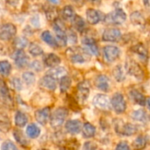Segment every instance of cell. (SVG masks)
Here are the masks:
<instances>
[{
  "label": "cell",
  "instance_id": "6da1fadb",
  "mask_svg": "<svg viewBox=\"0 0 150 150\" xmlns=\"http://www.w3.org/2000/svg\"><path fill=\"white\" fill-rule=\"evenodd\" d=\"M125 69L128 75L134 77L138 81H143L145 79V71L142 66L134 59L128 58L125 62Z\"/></svg>",
  "mask_w": 150,
  "mask_h": 150
},
{
  "label": "cell",
  "instance_id": "7a4b0ae2",
  "mask_svg": "<svg viewBox=\"0 0 150 150\" xmlns=\"http://www.w3.org/2000/svg\"><path fill=\"white\" fill-rule=\"evenodd\" d=\"M67 54L73 63H83L90 57V53L81 47H71L67 51Z\"/></svg>",
  "mask_w": 150,
  "mask_h": 150
},
{
  "label": "cell",
  "instance_id": "3957f363",
  "mask_svg": "<svg viewBox=\"0 0 150 150\" xmlns=\"http://www.w3.org/2000/svg\"><path fill=\"white\" fill-rule=\"evenodd\" d=\"M115 131L123 136H132L137 134L138 127L131 123H124L122 120H117L115 122Z\"/></svg>",
  "mask_w": 150,
  "mask_h": 150
},
{
  "label": "cell",
  "instance_id": "277c9868",
  "mask_svg": "<svg viewBox=\"0 0 150 150\" xmlns=\"http://www.w3.org/2000/svg\"><path fill=\"white\" fill-rule=\"evenodd\" d=\"M126 20H127V14L120 8L115 9L109 14L105 15L104 18V21L107 25H121Z\"/></svg>",
  "mask_w": 150,
  "mask_h": 150
},
{
  "label": "cell",
  "instance_id": "5b68a950",
  "mask_svg": "<svg viewBox=\"0 0 150 150\" xmlns=\"http://www.w3.org/2000/svg\"><path fill=\"white\" fill-rule=\"evenodd\" d=\"M68 110L63 107L57 108L51 115H50V125L53 128L58 129L60 128L63 123L65 122V120L68 116Z\"/></svg>",
  "mask_w": 150,
  "mask_h": 150
},
{
  "label": "cell",
  "instance_id": "8992f818",
  "mask_svg": "<svg viewBox=\"0 0 150 150\" xmlns=\"http://www.w3.org/2000/svg\"><path fill=\"white\" fill-rule=\"evenodd\" d=\"M111 105L117 113H123L127 110V102L124 96L120 92H117L112 96L111 99Z\"/></svg>",
  "mask_w": 150,
  "mask_h": 150
},
{
  "label": "cell",
  "instance_id": "52a82bcc",
  "mask_svg": "<svg viewBox=\"0 0 150 150\" xmlns=\"http://www.w3.org/2000/svg\"><path fill=\"white\" fill-rule=\"evenodd\" d=\"M17 33V27L11 23L3 24L0 26V40L4 41H9L14 38Z\"/></svg>",
  "mask_w": 150,
  "mask_h": 150
},
{
  "label": "cell",
  "instance_id": "ba28073f",
  "mask_svg": "<svg viewBox=\"0 0 150 150\" xmlns=\"http://www.w3.org/2000/svg\"><path fill=\"white\" fill-rule=\"evenodd\" d=\"M54 30L56 36V41L58 45L64 47L67 44V33L65 32L64 26L60 20H55L54 24Z\"/></svg>",
  "mask_w": 150,
  "mask_h": 150
},
{
  "label": "cell",
  "instance_id": "9c48e42d",
  "mask_svg": "<svg viewBox=\"0 0 150 150\" xmlns=\"http://www.w3.org/2000/svg\"><path fill=\"white\" fill-rule=\"evenodd\" d=\"M93 105L102 111H109L112 106L111 99L105 94H97L93 98Z\"/></svg>",
  "mask_w": 150,
  "mask_h": 150
},
{
  "label": "cell",
  "instance_id": "30bf717a",
  "mask_svg": "<svg viewBox=\"0 0 150 150\" xmlns=\"http://www.w3.org/2000/svg\"><path fill=\"white\" fill-rule=\"evenodd\" d=\"M103 54H104V56H105V59L106 60V62H113L120 57V49L116 46L108 45L103 48Z\"/></svg>",
  "mask_w": 150,
  "mask_h": 150
},
{
  "label": "cell",
  "instance_id": "8fae6325",
  "mask_svg": "<svg viewBox=\"0 0 150 150\" xmlns=\"http://www.w3.org/2000/svg\"><path fill=\"white\" fill-rule=\"evenodd\" d=\"M102 39L104 41L115 42L121 39V32L118 28H107L105 30Z\"/></svg>",
  "mask_w": 150,
  "mask_h": 150
},
{
  "label": "cell",
  "instance_id": "7c38bea8",
  "mask_svg": "<svg viewBox=\"0 0 150 150\" xmlns=\"http://www.w3.org/2000/svg\"><path fill=\"white\" fill-rule=\"evenodd\" d=\"M0 102L5 106H11L12 100L4 81L0 79Z\"/></svg>",
  "mask_w": 150,
  "mask_h": 150
},
{
  "label": "cell",
  "instance_id": "4fadbf2b",
  "mask_svg": "<svg viewBox=\"0 0 150 150\" xmlns=\"http://www.w3.org/2000/svg\"><path fill=\"white\" fill-rule=\"evenodd\" d=\"M86 18H87V21L89 24L97 25L101 20H104L105 15L98 10L90 8L86 11Z\"/></svg>",
  "mask_w": 150,
  "mask_h": 150
},
{
  "label": "cell",
  "instance_id": "5bb4252c",
  "mask_svg": "<svg viewBox=\"0 0 150 150\" xmlns=\"http://www.w3.org/2000/svg\"><path fill=\"white\" fill-rule=\"evenodd\" d=\"M82 43L86 47V50L90 54H91L93 55H96V56L99 54L98 47L97 45L96 40L93 38H91V37H84L82 40Z\"/></svg>",
  "mask_w": 150,
  "mask_h": 150
},
{
  "label": "cell",
  "instance_id": "9a60e30c",
  "mask_svg": "<svg viewBox=\"0 0 150 150\" xmlns=\"http://www.w3.org/2000/svg\"><path fill=\"white\" fill-rule=\"evenodd\" d=\"M50 108L45 107L40 110H37L34 113V117L37 122H39L40 125H46L49 119H50Z\"/></svg>",
  "mask_w": 150,
  "mask_h": 150
},
{
  "label": "cell",
  "instance_id": "2e32d148",
  "mask_svg": "<svg viewBox=\"0 0 150 150\" xmlns=\"http://www.w3.org/2000/svg\"><path fill=\"white\" fill-rule=\"evenodd\" d=\"M131 52L135 54L142 62H147L149 58V52L142 43H137L130 48Z\"/></svg>",
  "mask_w": 150,
  "mask_h": 150
},
{
  "label": "cell",
  "instance_id": "e0dca14e",
  "mask_svg": "<svg viewBox=\"0 0 150 150\" xmlns=\"http://www.w3.org/2000/svg\"><path fill=\"white\" fill-rule=\"evenodd\" d=\"M39 84L41 88L47 91H54L56 89V79L49 75H47L40 80Z\"/></svg>",
  "mask_w": 150,
  "mask_h": 150
},
{
  "label": "cell",
  "instance_id": "ac0fdd59",
  "mask_svg": "<svg viewBox=\"0 0 150 150\" xmlns=\"http://www.w3.org/2000/svg\"><path fill=\"white\" fill-rule=\"evenodd\" d=\"M14 62L18 68L22 69L28 63V57L22 49H18L14 54Z\"/></svg>",
  "mask_w": 150,
  "mask_h": 150
},
{
  "label": "cell",
  "instance_id": "d6986e66",
  "mask_svg": "<svg viewBox=\"0 0 150 150\" xmlns=\"http://www.w3.org/2000/svg\"><path fill=\"white\" fill-rule=\"evenodd\" d=\"M95 86L105 92L109 91L110 90V80L105 75H99L95 79Z\"/></svg>",
  "mask_w": 150,
  "mask_h": 150
},
{
  "label": "cell",
  "instance_id": "ffe728a7",
  "mask_svg": "<svg viewBox=\"0 0 150 150\" xmlns=\"http://www.w3.org/2000/svg\"><path fill=\"white\" fill-rule=\"evenodd\" d=\"M90 88H91V85L89 82L87 81H83L77 85V88H76L77 97L80 100L82 101L86 100V98L89 97V94H90Z\"/></svg>",
  "mask_w": 150,
  "mask_h": 150
},
{
  "label": "cell",
  "instance_id": "44dd1931",
  "mask_svg": "<svg viewBox=\"0 0 150 150\" xmlns=\"http://www.w3.org/2000/svg\"><path fill=\"white\" fill-rule=\"evenodd\" d=\"M129 98L134 103H135L139 105L144 106L146 105V98L139 90H136V89L130 90Z\"/></svg>",
  "mask_w": 150,
  "mask_h": 150
},
{
  "label": "cell",
  "instance_id": "7402d4cb",
  "mask_svg": "<svg viewBox=\"0 0 150 150\" xmlns=\"http://www.w3.org/2000/svg\"><path fill=\"white\" fill-rule=\"evenodd\" d=\"M65 128L71 134H77L82 130V123L77 120H71L66 122Z\"/></svg>",
  "mask_w": 150,
  "mask_h": 150
},
{
  "label": "cell",
  "instance_id": "603a6c76",
  "mask_svg": "<svg viewBox=\"0 0 150 150\" xmlns=\"http://www.w3.org/2000/svg\"><path fill=\"white\" fill-rule=\"evenodd\" d=\"M44 62L47 67L54 68V67L58 66L61 63V59L58 55H56L54 54H49L45 57Z\"/></svg>",
  "mask_w": 150,
  "mask_h": 150
},
{
  "label": "cell",
  "instance_id": "cb8c5ba5",
  "mask_svg": "<svg viewBox=\"0 0 150 150\" xmlns=\"http://www.w3.org/2000/svg\"><path fill=\"white\" fill-rule=\"evenodd\" d=\"M11 128V120L7 114L0 110V130L3 132H7Z\"/></svg>",
  "mask_w": 150,
  "mask_h": 150
},
{
  "label": "cell",
  "instance_id": "d4e9b609",
  "mask_svg": "<svg viewBox=\"0 0 150 150\" xmlns=\"http://www.w3.org/2000/svg\"><path fill=\"white\" fill-rule=\"evenodd\" d=\"M148 142L149 139L146 135H140L133 142V147L135 149H142L147 147Z\"/></svg>",
  "mask_w": 150,
  "mask_h": 150
},
{
  "label": "cell",
  "instance_id": "484cf974",
  "mask_svg": "<svg viewBox=\"0 0 150 150\" xmlns=\"http://www.w3.org/2000/svg\"><path fill=\"white\" fill-rule=\"evenodd\" d=\"M72 22H73V25H74V27L76 28V31L82 33L86 29L85 21L82 17H80L78 15H75V17L72 19Z\"/></svg>",
  "mask_w": 150,
  "mask_h": 150
},
{
  "label": "cell",
  "instance_id": "4316f807",
  "mask_svg": "<svg viewBox=\"0 0 150 150\" xmlns=\"http://www.w3.org/2000/svg\"><path fill=\"white\" fill-rule=\"evenodd\" d=\"M82 131H83V137L89 139V138H92L95 135V134H96V127L92 124H91L89 122H86L83 125V127L82 128Z\"/></svg>",
  "mask_w": 150,
  "mask_h": 150
},
{
  "label": "cell",
  "instance_id": "83f0119b",
  "mask_svg": "<svg viewBox=\"0 0 150 150\" xmlns=\"http://www.w3.org/2000/svg\"><path fill=\"white\" fill-rule=\"evenodd\" d=\"M131 117L135 121H141V122H146L148 120V115L147 112L143 109L135 110L132 112Z\"/></svg>",
  "mask_w": 150,
  "mask_h": 150
},
{
  "label": "cell",
  "instance_id": "f1b7e54d",
  "mask_svg": "<svg viewBox=\"0 0 150 150\" xmlns=\"http://www.w3.org/2000/svg\"><path fill=\"white\" fill-rule=\"evenodd\" d=\"M41 39H42V40H44L47 45H49L52 47H55L58 45L56 40L53 37V35L51 34V33L49 31H44L41 33Z\"/></svg>",
  "mask_w": 150,
  "mask_h": 150
},
{
  "label": "cell",
  "instance_id": "f546056e",
  "mask_svg": "<svg viewBox=\"0 0 150 150\" xmlns=\"http://www.w3.org/2000/svg\"><path fill=\"white\" fill-rule=\"evenodd\" d=\"M26 134L31 139L38 138L40 136V129L35 124H30L26 127Z\"/></svg>",
  "mask_w": 150,
  "mask_h": 150
},
{
  "label": "cell",
  "instance_id": "4dcf8cb0",
  "mask_svg": "<svg viewBox=\"0 0 150 150\" xmlns=\"http://www.w3.org/2000/svg\"><path fill=\"white\" fill-rule=\"evenodd\" d=\"M27 121H28V119H27L26 115L24 112H22L20 111L16 112V115H15V124H16L17 127H25L26 125Z\"/></svg>",
  "mask_w": 150,
  "mask_h": 150
},
{
  "label": "cell",
  "instance_id": "1f68e13d",
  "mask_svg": "<svg viewBox=\"0 0 150 150\" xmlns=\"http://www.w3.org/2000/svg\"><path fill=\"white\" fill-rule=\"evenodd\" d=\"M47 73H48L47 75H49V76H53L54 78L57 79V78H60V77H62L63 76H65V74L67 72H66V69L64 68L56 66V67L52 68Z\"/></svg>",
  "mask_w": 150,
  "mask_h": 150
},
{
  "label": "cell",
  "instance_id": "d6a6232c",
  "mask_svg": "<svg viewBox=\"0 0 150 150\" xmlns=\"http://www.w3.org/2000/svg\"><path fill=\"white\" fill-rule=\"evenodd\" d=\"M112 75L114 76V78L118 81V82H123L126 78V75L124 72V69L122 68L121 65H117L113 70H112Z\"/></svg>",
  "mask_w": 150,
  "mask_h": 150
},
{
  "label": "cell",
  "instance_id": "836d02e7",
  "mask_svg": "<svg viewBox=\"0 0 150 150\" xmlns=\"http://www.w3.org/2000/svg\"><path fill=\"white\" fill-rule=\"evenodd\" d=\"M130 19L131 22L134 25H142L145 23V18L143 17V15L139 12V11H134L131 14L130 16Z\"/></svg>",
  "mask_w": 150,
  "mask_h": 150
},
{
  "label": "cell",
  "instance_id": "e575fe53",
  "mask_svg": "<svg viewBox=\"0 0 150 150\" xmlns=\"http://www.w3.org/2000/svg\"><path fill=\"white\" fill-rule=\"evenodd\" d=\"M62 15L66 20H72L75 17V11L71 5H66L62 10Z\"/></svg>",
  "mask_w": 150,
  "mask_h": 150
},
{
  "label": "cell",
  "instance_id": "d590c367",
  "mask_svg": "<svg viewBox=\"0 0 150 150\" xmlns=\"http://www.w3.org/2000/svg\"><path fill=\"white\" fill-rule=\"evenodd\" d=\"M71 86V79L68 76H63L61 77V82H60V90L62 92H66Z\"/></svg>",
  "mask_w": 150,
  "mask_h": 150
},
{
  "label": "cell",
  "instance_id": "8d00e7d4",
  "mask_svg": "<svg viewBox=\"0 0 150 150\" xmlns=\"http://www.w3.org/2000/svg\"><path fill=\"white\" fill-rule=\"evenodd\" d=\"M11 71V65L8 61H0V74L8 76Z\"/></svg>",
  "mask_w": 150,
  "mask_h": 150
},
{
  "label": "cell",
  "instance_id": "74e56055",
  "mask_svg": "<svg viewBox=\"0 0 150 150\" xmlns=\"http://www.w3.org/2000/svg\"><path fill=\"white\" fill-rule=\"evenodd\" d=\"M29 53L33 55V56H40L43 54V49L42 47L38 45L37 43H31L29 45Z\"/></svg>",
  "mask_w": 150,
  "mask_h": 150
},
{
  "label": "cell",
  "instance_id": "f35d334b",
  "mask_svg": "<svg viewBox=\"0 0 150 150\" xmlns=\"http://www.w3.org/2000/svg\"><path fill=\"white\" fill-rule=\"evenodd\" d=\"M13 135H14L15 140H16L19 144H21V145H23V146L28 145L29 142H27V140H26L25 137L24 136V134L22 133L21 130H19V129H15L14 132H13Z\"/></svg>",
  "mask_w": 150,
  "mask_h": 150
},
{
  "label": "cell",
  "instance_id": "ab89813d",
  "mask_svg": "<svg viewBox=\"0 0 150 150\" xmlns=\"http://www.w3.org/2000/svg\"><path fill=\"white\" fill-rule=\"evenodd\" d=\"M23 81L27 85H32L35 82V75L33 72H25L22 76Z\"/></svg>",
  "mask_w": 150,
  "mask_h": 150
},
{
  "label": "cell",
  "instance_id": "60d3db41",
  "mask_svg": "<svg viewBox=\"0 0 150 150\" xmlns=\"http://www.w3.org/2000/svg\"><path fill=\"white\" fill-rule=\"evenodd\" d=\"M14 46L18 48V49H23L25 48L27 44H28V41L25 38H23V37H18V38H16L14 42H13Z\"/></svg>",
  "mask_w": 150,
  "mask_h": 150
},
{
  "label": "cell",
  "instance_id": "b9f144b4",
  "mask_svg": "<svg viewBox=\"0 0 150 150\" xmlns=\"http://www.w3.org/2000/svg\"><path fill=\"white\" fill-rule=\"evenodd\" d=\"M1 149L3 150H17V146L11 141H6L3 143Z\"/></svg>",
  "mask_w": 150,
  "mask_h": 150
},
{
  "label": "cell",
  "instance_id": "7bdbcfd3",
  "mask_svg": "<svg viewBox=\"0 0 150 150\" xmlns=\"http://www.w3.org/2000/svg\"><path fill=\"white\" fill-rule=\"evenodd\" d=\"M68 40L72 44H76L77 42V37H76V34L75 32H73L71 30L69 31V33H67V41Z\"/></svg>",
  "mask_w": 150,
  "mask_h": 150
},
{
  "label": "cell",
  "instance_id": "ee69618b",
  "mask_svg": "<svg viewBox=\"0 0 150 150\" xmlns=\"http://www.w3.org/2000/svg\"><path fill=\"white\" fill-rule=\"evenodd\" d=\"M11 84L13 86V88H15L18 91H20L22 89V83L21 80L18 77H14L11 79Z\"/></svg>",
  "mask_w": 150,
  "mask_h": 150
},
{
  "label": "cell",
  "instance_id": "f6af8a7d",
  "mask_svg": "<svg viewBox=\"0 0 150 150\" xmlns=\"http://www.w3.org/2000/svg\"><path fill=\"white\" fill-rule=\"evenodd\" d=\"M116 149H130V146L127 144V142H120V143L116 146Z\"/></svg>",
  "mask_w": 150,
  "mask_h": 150
},
{
  "label": "cell",
  "instance_id": "bcb514c9",
  "mask_svg": "<svg viewBox=\"0 0 150 150\" xmlns=\"http://www.w3.org/2000/svg\"><path fill=\"white\" fill-rule=\"evenodd\" d=\"M98 147L95 143L93 142H85L84 145H83V149H88V150H92L96 149Z\"/></svg>",
  "mask_w": 150,
  "mask_h": 150
},
{
  "label": "cell",
  "instance_id": "7dc6e473",
  "mask_svg": "<svg viewBox=\"0 0 150 150\" xmlns=\"http://www.w3.org/2000/svg\"><path fill=\"white\" fill-rule=\"evenodd\" d=\"M31 68H33L35 71H40V70L41 69L42 66H41V63H40V62L35 61V62H33L31 64Z\"/></svg>",
  "mask_w": 150,
  "mask_h": 150
},
{
  "label": "cell",
  "instance_id": "c3c4849f",
  "mask_svg": "<svg viewBox=\"0 0 150 150\" xmlns=\"http://www.w3.org/2000/svg\"><path fill=\"white\" fill-rule=\"evenodd\" d=\"M9 4H14L18 2V0H6Z\"/></svg>",
  "mask_w": 150,
  "mask_h": 150
},
{
  "label": "cell",
  "instance_id": "681fc988",
  "mask_svg": "<svg viewBox=\"0 0 150 150\" xmlns=\"http://www.w3.org/2000/svg\"><path fill=\"white\" fill-rule=\"evenodd\" d=\"M49 2H51L52 4H58L59 3V0H48Z\"/></svg>",
  "mask_w": 150,
  "mask_h": 150
},
{
  "label": "cell",
  "instance_id": "f907efd6",
  "mask_svg": "<svg viewBox=\"0 0 150 150\" xmlns=\"http://www.w3.org/2000/svg\"><path fill=\"white\" fill-rule=\"evenodd\" d=\"M146 101H147V104H148V106H149V108L150 109V98H148Z\"/></svg>",
  "mask_w": 150,
  "mask_h": 150
},
{
  "label": "cell",
  "instance_id": "816d5d0a",
  "mask_svg": "<svg viewBox=\"0 0 150 150\" xmlns=\"http://www.w3.org/2000/svg\"><path fill=\"white\" fill-rule=\"evenodd\" d=\"M143 4H145L146 5H149V0H142Z\"/></svg>",
  "mask_w": 150,
  "mask_h": 150
},
{
  "label": "cell",
  "instance_id": "f5cc1de1",
  "mask_svg": "<svg viewBox=\"0 0 150 150\" xmlns=\"http://www.w3.org/2000/svg\"><path fill=\"white\" fill-rule=\"evenodd\" d=\"M91 1H92V2H99L100 0H91Z\"/></svg>",
  "mask_w": 150,
  "mask_h": 150
}]
</instances>
